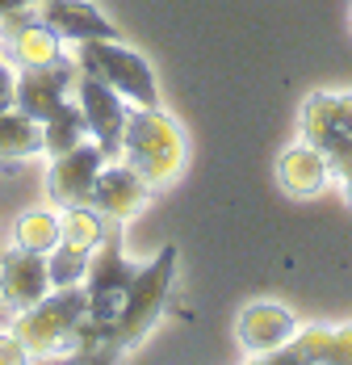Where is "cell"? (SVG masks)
I'll list each match as a JSON object with an SVG mask.
<instances>
[{"mask_svg": "<svg viewBox=\"0 0 352 365\" xmlns=\"http://www.w3.org/2000/svg\"><path fill=\"white\" fill-rule=\"evenodd\" d=\"M151 189H168L185 168V130L160 106H130L122 130V155Z\"/></svg>", "mask_w": 352, "mask_h": 365, "instance_id": "obj_1", "label": "cell"}, {"mask_svg": "<svg viewBox=\"0 0 352 365\" xmlns=\"http://www.w3.org/2000/svg\"><path fill=\"white\" fill-rule=\"evenodd\" d=\"M176 264H180V252L176 248H160V256L151 264L135 269V282L126 290V302H122L118 319L109 324V336H113L118 353H130L160 324V315L168 307V294H172V282H176Z\"/></svg>", "mask_w": 352, "mask_h": 365, "instance_id": "obj_2", "label": "cell"}, {"mask_svg": "<svg viewBox=\"0 0 352 365\" xmlns=\"http://www.w3.org/2000/svg\"><path fill=\"white\" fill-rule=\"evenodd\" d=\"M76 68L84 76H97L113 93H122L130 106H160L155 72L147 68V59L139 51L122 46L118 38H88V42H80Z\"/></svg>", "mask_w": 352, "mask_h": 365, "instance_id": "obj_3", "label": "cell"}, {"mask_svg": "<svg viewBox=\"0 0 352 365\" xmlns=\"http://www.w3.org/2000/svg\"><path fill=\"white\" fill-rule=\"evenodd\" d=\"M84 315H88V294L80 286H63V290H51L42 302H34L30 311H17L13 331L26 340L30 357H51L63 344H71Z\"/></svg>", "mask_w": 352, "mask_h": 365, "instance_id": "obj_4", "label": "cell"}, {"mask_svg": "<svg viewBox=\"0 0 352 365\" xmlns=\"http://www.w3.org/2000/svg\"><path fill=\"white\" fill-rule=\"evenodd\" d=\"M302 139L319 147L331 177L352 168V93H311L302 101Z\"/></svg>", "mask_w": 352, "mask_h": 365, "instance_id": "obj_5", "label": "cell"}, {"mask_svg": "<svg viewBox=\"0 0 352 365\" xmlns=\"http://www.w3.org/2000/svg\"><path fill=\"white\" fill-rule=\"evenodd\" d=\"M135 282V264L126 260V252L118 248V240L105 235L101 248L88 256V277H84V294H88V315L101 319V324H113L122 302H126V290Z\"/></svg>", "mask_w": 352, "mask_h": 365, "instance_id": "obj_6", "label": "cell"}, {"mask_svg": "<svg viewBox=\"0 0 352 365\" xmlns=\"http://www.w3.org/2000/svg\"><path fill=\"white\" fill-rule=\"evenodd\" d=\"M76 106L88 122V135L93 143L105 151V160H118L122 155V130H126V113H130V101L122 93H113L109 84H101L97 76H84L76 80Z\"/></svg>", "mask_w": 352, "mask_h": 365, "instance_id": "obj_7", "label": "cell"}, {"mask_svg": "<svg viewBox=\"0 0 352 365\" xmlns=\"http://www.w3.org/2000/svg\"><path fill=\"white\" fill-rule=\"evenodd\" d=\"M151 193H155V189L143 181L126 160H118V164L105 160V168H101L97 181H93L88 206H93L105 222H130V219H139L143 210H147Z\"/></svg>", "mask_w": 352, "mask_h": 365, "instance_id": "obj_8", "label": "cell"}, {"mask_svg": "<svg viewBox=\"0 0 352 365\" xmlns=\"http://www.w3.org/2000/svg\"><path fill=\"white\" fill-rule=\"evenodd\" d=\"M76 80H80V68L68 63V59L42 63V68H21L17 72V97H13V106L21 113H30L34 122H46L63 101H71Z\"/></svg>", "mask_w": 352, "mask_h": 365, "instance_id": "obj_9", "label": "cell"}, {"mask_svg": "<svg viewBox=\"0 0 352 365\" xmlns=\"http://www.w3.org/2000/svg\"><path fill=\"white\" fill-rule=\"evenodd\" d=\"M101 168H105V151L93 139L76 143L63 155H51V168H46V193H51V202L59 210L63 206H84Z\"/></svg>", "mask_w": 352, "mask_h": 365, "instance_id": "obj_10", "label": "cell"}, {"mask_svg": "<svg viewBox=\"0 0 352 365\" xmlns=\"http://www.w3.org/2000/svg\"><path fill=\"white\" fill-rule=\"evenodd\" d=\"M298 331V315L281 302H247L235 319V336L247 357H273Z\"/></svg>", "mask_w": 352, "mask_h": 365, "instance_id": "obj_11", "label": "cell"}, {"mask_svg": "<svg viewBox=\"0 0 352 365\" xmlns=\"http://www.w3.org/2000/svg\"><path fill=\"white\" fill-rule=\"evenodd\" d=\"M46 294H51V269L42 252L9 248L0 256V302L9 311H30Z\"/></svg>", "mask_w": 352, "mask_h": 365, "instance_id": "obj_12", "label": "cell"}, {"mask_svg": "<svg viewBox=\"0 0 352 365\" xmlns=\"http://www.w3.org/2000/svg\"><path fill=\"white\" fill-rule=\"evenodd\" d=\"M38 21L51 26L63 42H88V38H118L113 21L93 0H38Z\"/></svg>", "mask_w": 352, "mask_h": 365, "instance_id": "obj_13", "label": "cell"}, {"mask_svg": "<svg viewBox=\"0 0 352 365\" xmlns=\"http://www.w3.org/2000/svg\"><path fill=\"white\" fill-rule=\"evenodd\" d=\"M277 181H281L289 197H315L331 185V164H327V155L319 147L302 139V143L285 147L277 155Z\"/></svg>", "mask_w": 352, "mask_h": 365, "instance_id": "obj_14", "label": "cell"}, {"mask_svg": "<svg viewBox=\"0 0 352 365\" xmlns=\"http://www.w3.org/2000/svg\"><path fill=\"white\" fill-rule=\"evenodd\" d=\"M38 151H42V122H34L17 106L0 113V173H9V164L30 160Z\"/></svg>", "mask_w": 352, "mask_h": 365, "instance_id": "obj_15", "label": "cell"}, {"mask_svg": "<svg viewBox=\"0 0 352 365\" xmlns=\"http://www.w3.org/2000/svg\"><path fill=\"white\" fill-rule=\"evenodd\" d=\"M84 139H88V122H84V113L76 106V97L63 101L59 110L42 122V151L46 155H63V151H71V147L84 143Z\"/></svg>", "mask_w": 352, "mask_h": 365, "instance_id": "obj_16", "label": "cell"}, {"mask_svg": "<svg viewBox=\"0 0 352 365\" xmlns=\"http://www.w3.org/2000/svg\"><path fill=\"white\" fill-rule=\"evenodd\" d=\"M109 235V222L84 202V206H63L59 215V240L71 244V248H84V252H97L101 240Z\"/></svg>", "mask_w": 352, "mask_h": 365, "instance_id": "obj_17", "label": "cell"}, {"mask_svg": "<svg viewBox=\"0 0 352 365\" xmlns=\"http://www.w3.org/2000/svg\"><path fill=\"white\" fill-rule=\"evenodd\" d=\"M55 244H59V215H51V210H26L21 219L13 222V248L46 256Z\"/></svg>", "mask_w": 352, "mask_h": 365, "instance_id": "obj_18", "label": "cell"}, {"mask_svg": "<svg viewBox=\"0 0 352 365\" xmlns=\"http://www.w3.org/2000/svg\"><path fill=\"white\" fill-rule=\"evenodd\" d=\"M327 349H331V328L327 324H311V328H298L294 340L277 349L269 361H306V365H327Z\"/></svg>", "mask_w": 352, "mask_h": 365, "instance_id": "obj_19", "label": "cell"}, {"mask_svg": "<svg viewBox=\"0 0 352 365\" xmlns=\"http://www.w3.org/2000/svg\"><path fill=\"white\" fill-rule=\"evenodd\" d=\"M88 256L84 248H71V244H55L46 252V269H51V290H63V286H84L88 277Z\"/></svg>", "mask_w": 352, "mask_h": 365, "instance_id": "obj_20", "label": "cell"}, {"mask_svg": "<svg viewBox=\"0 0 352 365\" xmlns=\"http://www.w3.org/2000/svg\"><path fill=\"white\" fill-rule=\"evenodd\" d=\"M327 365H352V324H340V328H331Z\"/></svg>", "mask_w": 352, "mask_h": 365, "instance_id": "obj_21", "label": "cell"}, {"mask_svg": "<svg viewBox=\"0 0 352 365\" xmlns=\"http://www.w3.org/2000/svg\"><path fill=\"white\" fill-rule=\"evenodd\" d=\"M30 361V349H26V340L17 336V331H0V365H21Z\"/></svg>", "mask_w": 352, "mask_h": 365, "instance_id": "obj_22", "label": "cell"}, {"mask_svg": "<svg viewBox=\"0 0 352 365\" xmlns=\"http://www.w3.org/2000/svg\"><path fill=\"white\" fill-rule=\"evenodd\" d=\"M13 97H17V68L0 55V113L13 110Z\"/></svg>", "mask_w": 352, "mask_h": 365, "instance_id": "obj_23", "label": "cell"}, {"mask_svg": "<svg viewBox=\"0 0 352 365\" xmlns=\"http://www.w3.org/2000/svg\"><path fill=\"white\" fill-rule=\"evenodd\" d=\"M340 185H344V202L352 206V168L348 173H340Z\"/></svg>", "mask_w": 352, "mask_h": 365, "instance_id": "obj_24", "label": "cell"}]
</instances>
